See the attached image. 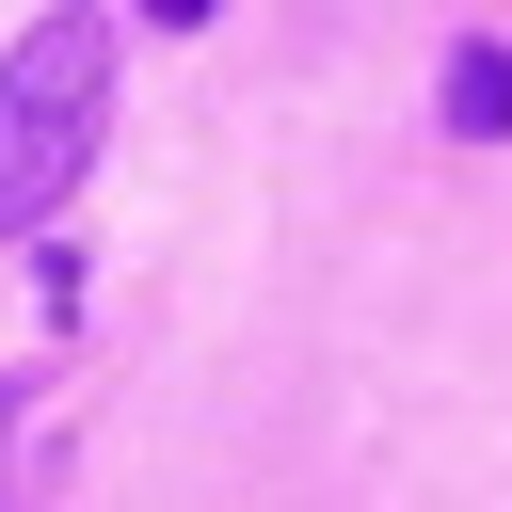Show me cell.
<instances>
[{"instance_id":"6da1fadb","label":"cell","mask_w":512,"mask_h":512,"mask_svg":"<svg viewBox=\"0 0 512 512\" xmlns=\"http://www.w3.org/2000/svg\"><path fill=\"white\" fill-rule=\"evenodd\" d=\"M96 128H112V16L64 0L0 48V240L48 224L80 176H96Z\"/></svg>"},{"instance_id":"7a4b0ae2","label":"cell","mask_w":512,"mask_h":512,"mask_svg":"<svg viewBox=\"0 0 512 512\" xmlns=\"http://www.w3.org/2000/svg\"><path fill=\"white\" fill-rule=\"evenodd\" d=\"M448 128H464V144H512V48H496V32L448 48Z\"/></svg>"},{"instance_id":"3957f363","label":"cell","mask_w":512,"mask_h":512,"mask_svg":"<svg viewBox=\"0 0 512 512\" xmlns=\"http://www.w3.org/2000/svg\"><path fill=\"white\" fill-rule=\"evenodd\" d=\"M144 16H160V32H192V16H224V0H144Z\"/></svg>"}]
</instances>
